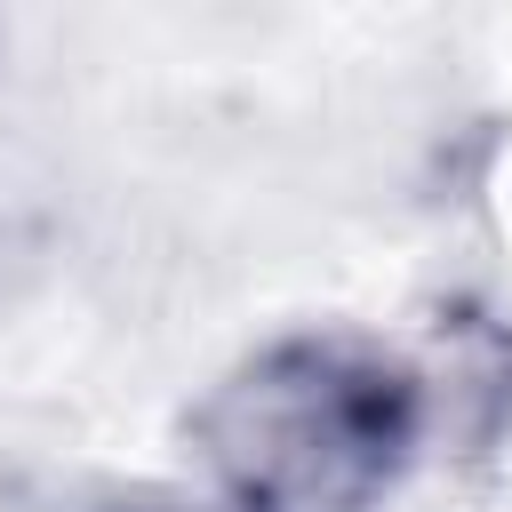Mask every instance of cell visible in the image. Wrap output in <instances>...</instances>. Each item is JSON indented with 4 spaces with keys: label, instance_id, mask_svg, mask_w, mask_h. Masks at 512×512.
<instances>
[{
    "label": "cell",
    "instance_id": "obj_1",
    "mask_svg": "<svg viewBox=\"0 0 512 512\" xmlns=\"http://www.w3.org/2000/svg\"><path fill=\"white\" fill-rule=\"evenodd\" d=\"M432 432L424 368L368 328H296L240 352L184 416L216 512H384Z\"/></svg>",
    "mask_w": 512,
    "mask_h": 512
},
{
    "label": "cell",
    "instance_id": "obj_2",
    "mask_svg": "<svg viewBox=\"0 0 512 512\" xmlns=\"http://www.w3.org/2000/svg\"><path fill=\"white\" fill-rule=\"evenodd\" d=\"M88 512H216L200 488H112V496H96Z\"/></svg>",
    "mask_w": 512,
    "mask_h": 512
}]
</instances>
